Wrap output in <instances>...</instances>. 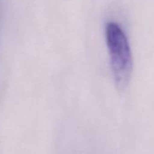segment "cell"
<instances>
[{
  "label": "cell",
  "mask_w": 154,
  "mask_h": 154,
  "mask_svg": "<svg viewBox=\"0 0 154 154\" xmlns=\"http://www.w3.org/2000/svg\"><path fill=\"white\" fill-rule=\"evenodd\" d=\"M105 38L116 87L124 90L132 72V55L127 35L117 23L108 22L105 26Z\"/></svg>",
  "instance_id": "1"
}]
</instances>
